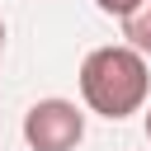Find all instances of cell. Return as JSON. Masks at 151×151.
I'll return each mask as SVG.
<instances>
[{"mask_svg": "<svg viewBox=\"0 0 151 151\" xmlns=\"http://www.w3.org/2000/svg\"><path fill=\"white\" fill-rule=\"evenodd\" d=\"M80 99H85L90 113H99L109 123H123V118L142 113L146 99H151L146 57L123 47V42L85 52V61H80Z\"/></svg>", "mask_w": 151, "mask_h": 151, "instance_id": "obj_1", "label": "cell"}, {"mask_svg": "<svg viewBox=\"0 0 151 151\" xmlns=\"http://www.w3.org/2000/svg\"><path fill=\"white\" fill-rule=\"evenodd\" d=\"M85 137V113L71 99H38L24 113V142L28 151H76Z\"/></svg>", "mask_w": 151, "mask_h": 151, "instance_id": "obj_2", "label": "cell"}, {"mask_svg": "<svg viewBox=\"0 0 151 151\" xmlns=\"http://www.w3.org/2000/svg\"><path fill=\"white\" fill-rule=\"evenodd\" d=\"M123 47L151 57V0H137V5L123 14Z\"/></svg>", "mask_w": 151, "mask_h": 151, "instance_id": "obj_3", "label": "cell"}, {"mask_svg": "<svg viewBox=\"0 0 151 151\" xmlns=\"http://www.w3.org/2000/svg\"><path fill=\"white\" fill-rule=\"evenodd\" d=\"M132 5H137V0H94V9H99V14H113V19H123Z\"/></svg>", "mask_w": 151, "mask_h": 151, "instance_id": "obj_4", "label": "cell"}, {"mask_svg": "<svg viewBox=\"0 0 151 151\" xmlns=\"http://www.w3.org/2000/svg\"><path fill=\"white\" fill-rule=\"evenodd\" d=\"M146 142H151V99H146Z\"/></svg>", "mask_w": 151, "mask_h": 151, "instance_id": "obj_5", "label": "cell"}, {"mask_svg": "<svg viewBox=\"0 0 151 151\" xmlns=\"http://www.w3.org/2000/svg\"><path fill=\"white\" fill-rule=\"evenodd\" d=\"M0 57H5V19H0Z\"/></svg>", "mask_w": 151, "mask_h": 151, "instance_id": "obj_6", "label": "cell"}]
</instances>
